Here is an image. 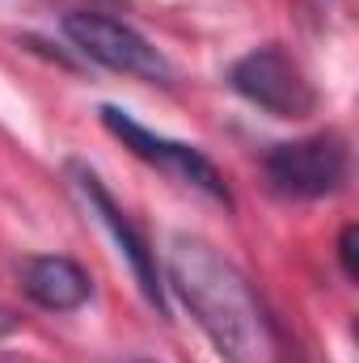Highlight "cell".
Returning <instances> with one entry per match:
<instances>
[{
  "label": "cell",
  "mask_w": 359,
  "mask_h": 363,
  "mask_svg": "<svg viewBox=\"0 0 359 363\" xmlns=\"http://www.w3.org/2000/svg\"><path fill=\"white\" fill-rule=\"evenodd\" d=\"M101 123H106V131H110L114 140H123V148L136 152L140 161L165 169L170 178L186 182V186H194V190H203V194L216 199V203H228V186L220 178V169H216L199 148L178 144V140H165V135L140 127V123H136L127 110H118V106H101Z\"/></svg>",
  "instance_id": "5"
},
{
  "label": "cell",
  "mask_w": 359,
  "mask_h": 363,
  "mask_svg": "<svg viewBox=\"0 0 359 363\" xmlns=\"http://www.w3.org/2000/svg\"><path fill=\"white\" fill-rule=\"evenodd\" d=\"M127 363H148V359H127Z\"/></svg>",
  "instance_id": "10"
},
{
  "label": "cell",
  "mask_w": 359,
  "mask_h": 363,
  "mask_svg": "<svg viewBox=\"0 0 359 363\" xmlns=\"http://www.w3.org/2000/svg\"><path fill=\"white\" fill-rule=\"evenodd\" d=\"M228 85L250 106L267 110L275 118H309L317 110L313 81L283 47H258V51L241 55L228 72Z\"/></svg>",
  "instance_id": "3"
},
{
  "label": "cell",
  "mask_w": 359,
  "mask_h": 363,
  "mask_svg": "<svg viewBox=\"0 0 359 363\" xmlns=\"http://www.w3.org/2000/svg\"><path fill=\"white\" fill-rule=\"evenodd\" d=\"M64 34L85 60L110 68V72L140 77V81H153V85H170L174 81V64L140 30H131L118 17H106V13H93V9L68 13L64 17Z\"/></svg>",
  "instance_id": "2"
},
{
  "label": "cell",
  "mask_w": 359,
  "mask_h": 363,
  "mask_svg": "<svg viewBox=\"0 0 359 363\" xmlns=\"http://www.w3.org/2000/svg\"><path fill=\"white\" fill-rule=\"evenodd\" d=\"M170 283L224 363H283V342L250 279L207 241L174 237Z\"/></svg>",
  "instance_id": "1"
},
{
  "label": "cell",
  "mask_w": 359,
  "mask_h": 363,
  "mask_svg": "<svg viewBox=\"0 0 359 363\" xmlns=\"http://www.w3.org/2000/svg\"><path fill=\"white\" fill-rule=\"evenodd\" d=\"M21 291L47 313H72L89 300V274L64 254H38L17 267Z\"/></svg>",
  "instance_id": "7"
},
{
  "label": "cell",
  "mask_w": 359,
  "mask_h": 363,
  "mask_svg": "<svg viewBox=\"0 0 359 363\" xmlns=\"http://www.w3.org/2000/svg\"><path fill=\"white\" fill-rule=\"evenodd\" d=\"M267 174L283 194H296V199L338 194L351 174L347 140L334 131H317V135H304L292 144H275L267 152Z\"/></svg>",
  "instance_id": "4"
},
{
  "label": "cell",
  "mask_w": 359,
  "mask_h": 363,
  "mask_svg": "<svg viewBox=\"0 0 359 363\" xmlns=\"http://www.w3.org/2000/svg\"><path fill=\"white\" fill-rule=\"evenodd\" d=\"M355 224H347L343 228V241H338V254H343V271H347V279H359V267H355Z\"/></svg>",
  "instance_id": "8"
},
{
  "label": "cell",
  "mask_w": 359,
  "mask_h": 363,
  "mask_svg": "<svg viewBox=\"0 0 359 363\" xmlns=\"http://www.w3.org/2000/svg\"><path fill=\"white\" fill-rule=\"evenodd\" d=\"M9 330H13V317H9V313H0V334H9Z\"/></svg>",
  "instance_id": "9"
},
{
  "label": "cell",
  "mask_w": 359,
  "mask_h": 363,
  "mask_svg": "<svg viewBox=\"0 0 359 363\" xmlns=\"http://www.w3.org/2000/svg\"><path fill=\"white\" fill-rule=\"evenodd\" d=\"M68 174L77 182V190L85 194V203L93 207V216L110 228V237H114V245L123 250V258L131 262V271H136V283H140V291H144V300L165 317V283H161V267H157V254H153V245H148V237L131 224V216L114 203V194L101 186V178L85 169V165H68Z\"/></svg>",
  "instance_id": "6"
}]
</instances>
